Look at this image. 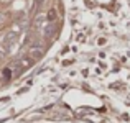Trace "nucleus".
I'll list each match as a JSON object with an SVG mask.
<instances>
[{"instance_id": "nucleus-4", "label": "nucleus", "mask_w": 130, "mask_h": 123, "mask_svg": "<svg viewBox=\"0 0 130 123\" xmlns=\"http://www.w3.org/2000/svg\"><path fill=\"white\" fill-rule=\"evenodd\" d=\"M40 5H43V0H35V5H33V8H31V12L35 13L36 10L40 8Z\"/></svg>"}, {"instance_id": "nucleus-5", "label": "nucleus", "mask_w": 130, "mask_h": 123, "mask_svg": "<svg viewBox=\"0 0 130 123\" xmlns=\"http://www.w3.org/2000/svg\"><path fill=\"white\" fill-rule=\"evenodd\" d=\"M54 18H56V12H54V10H50V12H48V20L53 22Z\"/></svg>"}, {"instance_id": "nucleus-2", "label": "nucleus", "mask_w": 130, "mask_h": 123, "mask_svg": "<svg viewBox=\"0 0 130 123\" xmlns=\"http://www.w3.org/2000/svg\"><path fill=\"white\" fill-rule=\"evenodd\" d=\"M33 63H35V59L33 57H23V59H20L18 61V64H17V71H25V69H28V67H31L33 66Z\"/></svg>"}, {"instance_id": "nucleus-3", "label": "nucleus", "mask_w": 130, "mask_h": 123, "mask_svg": "<svg viewBox=\"0 0 130 123\" xmlns=\"http://www.w3.org/2000/svg\"><path fill=\"white\" fill-rule=\"evenodd\" d=\"M54 30H56V25H54L53 22L50 23V25L44 28V36L46 38H53V35H54Z\"/></svg>"}, {"instance_id": "nucleus-6", "label": "nucleus", "mask_w": 130, "mask_h": 123, "mask_svg": "<svg viewBox=\"0 0 130 123\" xmlns=\"http://www.w3.org/2000/svg\"><path fill=\"white\" fill-rule=\"evenodd\" d=\"M3 77H5V79H10V77H12V71L10 69H3Z\"/></svg>"}, {"instance_id": "nucleus-1", "label": "nucleus", "mask_w": 130, "mask_h": 123, "mask_svg": "<svg viewBox=\"0 0 130 123\" xmlns=\"http://www.w3.org/2000/svg\"><path fill=\"white\" fill-rule=\"evenodd\" d=\"M44 54V49L40 43H31V48H30V57L33 59H41V56Z\"/></svg>"}]
</instances>
